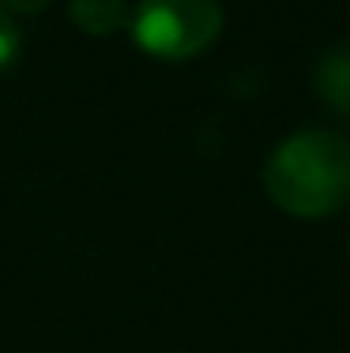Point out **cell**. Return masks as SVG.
Segmentation results:
<instances>
[{
  "instance_id": "cell-1",
  "label": "cell",
  "mask_w": 350,
  "mask_h": 353,
  "mask_svg": "<svg viewBox=\"0 0 350 353\" xmlns=\"http://www.w3.org/2000/svg\"><path fill=\"white\" fill-rule=\"evenodd\" d=\"M264 188L279 211L328 218L350 203V139L339 132H298L271 150Z\"/></svg>"
},
{
  "instance_id": "cell-3",
  "label": "cell",
  "mask_w": 350,
  "mask_h": 353,
  "mask_svg": "<svg viewBox=\"0 0 350 353\" xmlns=\"http://www.w3.org/2000/svg\"><path fill=\"white\" fill-rule=\"evenodd\" d=\"M313 83H316L320 102H328L336 113L350 117V46L328 49V53L316 61Z\"/></svg>"
},
{
  "instance_id": "cell-4",
  "label": "cell",
  "mask_w": 350,
  "mask_h": 353,
  "mask_svg": "<svg viewBox=\"0 0 350 353\" xmlns=\"http://www.w3.org/2000/svg\"><path fill=\"white\" fill-rule=\"evenodd\" d=\"M68 15L76 19L83 34H117L121 27H128L132 12L124 0H72Z\"/></svg>"
},
{
  "instance_id": "cell-2",
  "label": "cell",
  "mask_w": 350,
  "mask_h": 353,
  "mask_svg": "<svg viewBox=\"0 0 350 353\" xmlns=\"http://www.w3.org/2000/svg\"><path fill=\"white\" fill-rule=\"evenodd\" d=\"M128 27L147 57L188 61L222 34V8L219 0H139Z\"/></svg>"
},
{
  "instance_id": "cell-5",
  "label": "cell",
  "mask_w": 350,
  "mask_h": 353,
  "mask_svg": "<svg viewBox=\"0 0 350 353\" xmlns=\"http://www.w3.org/2000/svg\"><path fill=\"white\" fill-rule=\"evenodd\" d=\"M19 49H23V34L15 27V19L0 8V75L19 61Z\"/></svg>"
},
{
  "instance_id": "cell-6",
  "label": "cell",
  "mask_w": 350,
  "mask_h": 353,
  "mask_svg": "<svg viewBox=\"0 0 350 353\" xmlns=\"http://www.w3.org/2000/svg\"><path fill=\"white\" fill-rule=\"evenodd\" d=\"M8 15H38L41 8H49V0H0Z\"/></svg>"
}]
</instances>
